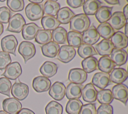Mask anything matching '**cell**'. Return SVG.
Listing matches in <instances>:
<instances>
[{
  "label": "cell",
  "instance_id": "6da1fadb",
  "mask_svg": "<svg viewBox=\"0 0 128 114\" xmlns=\"http://www.w3.org/2000/svg\"><path fill=\"white\" fill-rule=\"evenodd\" d=\"M90 21L88 16L84 14L75 15L70 22V31L82 33L86 30L90 26Z\"/></svg>",
  "mask_w": 128,
  "mask_h": 114
},
{
  "label": "cell",
  "instance_id": "7a4b0ae2",
  "mask_svg": "<svg viewBox=\"0 0 128 114\" xmlns=\"http://www.w3.org/2000/svg\"><path fill=\"white\" fill-rule=\"evenodd\" d=\"M25 14L28 19L30 21L38 20L43 17V5L30 3L26 7Z\"/></svg>",
  "mask_w": 128,
  "mask_h": 114
},
{
  "label": "cell",
  "instance_id": "3957f363",
  "mask_svg": "<svg viewBox=\"0 0 128 114\" xmlns=\"http://www.w3.org/2000/svg\"><path fill=\"white\" fill-rule=\"evenodd\" d=\"M26 25V21L23 16L20 14H16L11 17L8 21V25L6 31L19 33Z\"/></svg>",
  "mask_w": 128,
  "mask_h": 114
},
{
  "label": "cell",
  "instance_id": "277c9868",
  "mask_svg": "<svg viewBox=\"0 0 128 114\" xmlns=\"http://www.w3.org/2000/svg\"><path fill=\"white\" fill-rule=\"evenodd\" d=\"M18 52L23 57L24 63L33 57L36 52V47L33 43L28 41H22L18 48Z\"/></svg>",
  "mask_w": 128,
  "mask_h": 114
},
{
  "label": "cell",
  "instance_id": "5b68a950",
  "mask_svg": "<svg viewBox=\"0 0 128 114\" xmlns=\"http://www.w3.org/2000/svg\"><path fill=\"white\" fill-rule=\"evenodd\" d=\"M18 44L17 39L14 35H7L1 40V48L2 51L8 54H12L16 56V49Z\"/></svg>",
  "mask_w": 128,
  "mask_h": 114
},
{
  "label": "cell",
  "instance_id": "8992f818",
  "mask_svg": "<svg viewBox=\"0 0 128 114\" xmlns=\"http://www.w3.org/2000/svg\"><path fill=\"white\" fill-rule=\"evenodd\" d=\"M29 93L28 86L21 82H16L12 86L11 93L14 98L18 100L26 98Z\"/></svg>",
  "mask_w": 128,
  "mask_h": 114
},
{
  "label": "cell",
  "instance_id": "52a82bcc",
  "mask_svg": "<svg viewBox=\"0 0 128 114\" xmlns=\"http://www.w3.org/2000/svg\"><path fill=\"white\" fill-rule=\"evenodd\" d=\"M76 51L74 48L68 45L62 46L57 55V59L60 61L67 63L72 61L75 57Z\"/></svg>",
  "mask_w": 128,
  "mask_h": 114
},
{
  "label": "cell",
  "instance_id": "ba28073f",
  "mask_svg": "<svg viewBox=\"0 0 128 114\" xmlns=\"http://www.w3.org/2000/svg\"><path fill=\"white\" fill-rule=\"evenodd\" d=\"M4 111L9 114H17L22 109L20 102L14 97L4 99L2 103Z\"/></svg>",
  "mask_w": 128,
  "mask_h": 114
},
{
  "label": "cell",
  "instance_id": "9c48e42d",
  "mask_svg": "<svg viewBox=\"0 0 128 114\" xmlns=\"http://www.w3.org/2000/svg\"><path fill=\"white\" fill-rule=\"evenodd\" d=\"M22 73V69L20 64L18 62L10 63L6 68L2 76H4L8 79L16 80Z\"/></svg>",
  "mask_w": 128,
  "mask_h": 114
},
{
  "label": "cell",
  "instance_id": "30bf717a",
  "mask_svg": "<svg viewBox=\"0 0 128 114\" xmlns=\"http://www.w3.org/2000/svg\"><path fill=\"white\" fill-rule=\"evenodd\" d=\"M114 98L118 100L125 105L128 99V88L124 84H118L114 85L112 91Z\"/></svg>",
  "mask_w": 128,
  "mask_h": 114
},
{
  "label": "cell",
  "instance_id": "8fae6325",
  "mask_svg": "<svg viewBox=\"0 0 128 114\" xmlns=\"http://www.w3.org/2000/svg\"><path fill=\"white\" fill-rule=\"evenodd\" d=\"M92 83L100 89H104L111 84L110 74L102 72L95 73L92 78Z\"/></svg>",
  "mask_w": 128,
  "mask_h": 114
},
{
  "label": "cell",
  "instance_id": "7c38bea8",
  "mask_svg": "<svg viewBox=\"0 0 128 114\" xmlns=\"http://www.w3.org/2000/svg\"><path fill=\"white\" fill-rule=\"evenodd\" d=\"M32 86L34 89L38 92H45L50 89L51 82L48 78L44 76H39L33 79Z\"/></svg>",
  "mask_w": 128,
  "mask_h": 114
},
{
  "label": "cell",
  "instance_id": "4fadbf2b",
  "mask_svg": "<svg viewBox=\"0 0 128 114\" xmlns=\"http://www.w3.org/2000/svg\"><path fill=\"white\" fill-rule=\"evenodd\" d=\"M100 35L96 27L92 25L82 33V42L86 44L92 45L96 43L100 39Z\"/></svg>",
  "mask_w": 128,
  "mask_h": 114
},
{
  "label": "cell",
  "instance_id": "5bb4252c",
  "mask_svg": "<svg viewBox=\"0 0 128 114\" xmlns=\"http://www.w3.org/2000/svg\"><path fill=\"white\" fill-rule=\"evenodd\" d=\"M66 88L63 83L56 81L50 86L48 94L53 99L60 101L62 100L65 96Z\"/></svg>",
  "mask_w": 128,
  "mask_h": 114
},
{
  "label": "cell",
  "instance_id": "9a60e30c",
  "mask_svg": "<svg viewBox=\"0 0 128 114\" xmlns=\"http://www.w3.org/2000/svg\"><path fill=\"white\" fill-rule=\"evenodd\" d=\"M88 77L87 73L82 69L72 68L68 73V80L72 83L80 84L84 83Z\"/></svg>",
  "mask_w": 128,
  "mask_h": 114
},
{
  "label": "cell",
  "instance_id": "2e32d148",
  "mask_svg": "<svg viewBox=\"0 0 128 114\" xmlns=\"http://www.w3.org/2000/svg\"><path fill=\"white\" fill-rule=\"evenodd\" d=\"M108 23L114 30H119L124 26L127 23L122 12H114L108 20Z\"/></svg>",
  "mask_w": 128,
  "mask_h": 114
},
{
  "label": "cell",
  "instance_id": "e0dca14e",
  "mask_svg": "<svg viewBox=\"0 0 128 114\" xmlns=\"http://www.w3.org/2000/svg\"><path fill=\"white\" fill-rule=\"evenodd\" d=\"M84 85L80 84L70 83L66 88L65 95L68 99H78L82 96Z\"/></svg>",
  "mask_w": 128,
  "mask_h": 114
},
{
  "label": "cell",
  "instance_id": "ac0fdd59",
  "mask_svg": "<svg viewBox=\"0 0 128 114\" xmlns=\"http://www.w3.org/2000/svg\"><path fill=\"white\" fill-rule=\"evenodd\" d=\"M98 91L92 83L86 84L82 90V95L84 101L92 103L96 101Z\"/></svg>",
  "mask_w": 128,
  "mask_h": 114
},
{
  "label": "cell",
  "instance_id": "d6986e66",
  "mask_svg": "<svg viewBox=\"0 0 128 114\" xmlns=\"http://www.w3.org/2000/svg\"><path fill=\"white\" fill-rule=\"evenodd\" d=\"M94 48L100 55L109 56L114 48L110 40L102 39L95 45Z\"/></svg>",
  "mask_w": 128,
  "mask_h": 114
},
{
  "label": "cell",
  "instance_id": "ffe728a7",
  "mask_svg": "<svg viewBox=\"0 0 128 114\" xmlns=\"http://www.w3.org/2000/svg\"><path fill=\"white\" fill-rule=\"evenodd\" d=\"M42 28L38 27L34 23L26 24L22 31V38L26 40H32L35 38L38 32Z\"/></svg>",
  "mask_w": 128,
  "mask_h": 114
},
{
  "label": "cell",
  "instance_id": "44dd1931",
  "mask_svg": "<svg viewBox=\"0 0 128 114\" xmlns=\"http://www.w3.org/2000/svg\"><path fill=\"white\" fill-rule=\"evenodd\" d=\"M110 39L115 48L122 49L128 46V38L122 32H115Z\"/></svg>",
  "mask_w": 128,
  "mask_h": 114
},
{
  "label": "cell",
  "instance_id": "7402d4cb",
  "mask_svg": "<svg viewBox=\"0 0 128 114\" xmlns=\"http://www.w3.org/2000/svg\"><path fill=\"white\" fill-rule=\"evenodd\" d=\"M110 58L116 66H120L124 64L127 61V52L124 49L114 48L110 54Z\"/></svg>",
  "mask_w": 128,
  "mask_h": 114
},
{
  "label": "cell",
  "instance_id": "603a6c76",
  "mask_svg": "<svg viewBox=\"0 0 128 114\" xmlns=\"http://www.w3.org/2000/svg\"><path fill=\"white\" fill-rule=\"evenodd\" d=\"M128 77L126 70L122 68H114L110 75L111 82L116 84H121L125 81Z\"/></svg>",
  "mask_w": 128,
  "mask_h": 114
},
{
  "label": "cell",
  "instance_id": "cb8c5ba5",
  "mask_svg": "<svg viewBox=\"0 0 128 114\" xmlns=\"http://www.w3.org/2000/svg\"><path fill=\"white\" fill-rule=\"evenodd\" d=\"M116 66L109 56H103L98 61V69L102 72L109 74Z\"/></svg>",
  "mask_w": 128,
  "mask_h": 114
},
{
  "label": "cell",
  "instance_id": "d4e9b609",
  "mask_svg": "<svg viewBox=\"0 0 128 114\" xmlns=\"http://www.w3.org/2000/svg\"><path fill=\"white\" fill-rule=\"evenodd\" d=\"M60 48L58 44L50 41L46 44L43 45L41 47V49L44 56L49 58H54L58 55Z\"/></svg>",
  "mask_w": 128,
  "mask_h": 114
},
{
  "label": "cell",
  "instance_id": "484cf974",
  "mask_svg": "<svg viewBox=\"0 0 128 114\" xmlns=\"http://www.w3.org/2000/svg\"><path fill=\"white\" fill-rule=\"evenodd\" d=\"M58 65L51 61L44 62L40 68V73L44 77L50 78L56 74L58 71Z\"/></svg>",
  "mask_w": 128,
  "mask_h": 114
},
{
  "label": "cell",
  "instance_id": "4316f807",
  "mask_svg": "<svg viewBox=\"0 0 128 114\" xmlns=\"http://www.w3.org/2000/svg\"><path fill=\"white\" fill-rule=\"evenodd\" d=\"M56 16V19L60 24H67L70 22L75 14L68 7H64L59 10Z\"/></svg>",
  "mask_w": 128,
  "mask_h": 114
},
{
  "label": "cell",
  "instance_id": "83f0119b",
  "mask_svg": "<svg viewBox=\"0 0 128 114\" xmlns=\"http://www.w3.org/2000/svg\"><path fill=\"white\" fill-rule=\"evenodd\" d=\"M102 3L98 0H87L83 5V10L86 15H94Z\"/></svg>",
  "mask_w": 128,
  "mask_h": 114
},
{
  "label": "cell",
  "instance_id": "f1b7e54d",
  "mask_svg": "<svg viewBox=\"0 0 128 114\" xmlns=\"http://www.w3.org/2000/svg\"><path fill=\"white\" fill-rule=\"evenodd\" d=\"M60 6L56 1H46L43 7L44 14L46 16L54 17L60 9Z\"/></svg>",
  "mask_w": 128,
  "mask_h": 114
},
{
  "label": "cell",
  "instance_id": "f546056e",
  "mask_svg": "<svg viewBox=\"0 0 128 114\" xmlns=\"http://www.w3.org/2000/svg\"><path fill=\"white\" fill-rule=\"evenodd\" d=\"M67 31L62 27H58L53 30L52 37L53 42L60 44H64L67 42Z\"/></svg>",
  "mask_w": 128,
  "mask_h": 114
},
{
  "label": "cell",
  "instance_id": "4dcf8cb0",
  "mask_svg": "<svg viewBox=\"0 0 128 114\" xmlns=\"http://www.w3.org/2000/svg\"><path fill=\"white\" fill-rule=\"evenodd\" d=\"M112 7L108 6L100 7L95 14V17L98 22L101 23L106 22L112 16Z\"/></svg>",
  "mask_w": 128,
  "mask_h": 114
},
{
  "label": "cell",
  "instance_id": "1f68e13d",
  "mask_svg": "<svg viewBox=\"0 0 128 114\" xmlns=\"http://www.w3.org/2000/svg\"><path fill=\"white\" fill-rule=\"evenodd\" d=\"M96 30L100 36L106 40H109L115 33V30L108 22L100 24L98 26Z\"/></svg>",
  "mask_w": 128,
  "mask_h": 114
},
{
  "label": "cell",
  "instance_id": "d6a6232c",
  "mask_svg": "<svg viewBox=\"0 0 128 114\" xmlns=\"http://www.w3.org/2000/svg\"><path fill=\"white\" fill-rule=\"evenodd\" d=\"M41 24L44 30L53 31L59 27L60 23L54 17L46 16L41 19Z\"/></svg>",
  "mask_w": 128,
  "mask_h": 114
},
{
  "label": "cell",
  "instance_id": "836d02e7",
  "mask_svg": "<svg viewBox=\"0 0 128 114\" xmlns=\"http://www.w3.org/2000/svg\"><path fill=\"white\" fill-rule=\"evenodd\" d=\"M67 42L68 45L74 48H78L83 43L81 33L70 31L67 34Z\"/></svg>",
  "mask_w": 128,
  "mask_h": 114
},
{
  "label": "cell",
  "instance_id": "e575fe53",
  "mask_svg": "<svg viewBox=\"0 0 128 114\" xmlns=\"http://www.w3.org/2000/svg\"><path fill=\"white\" fill-rule=\"evenodd\" d=\"M96 99L102 104H110L114 99L112 91L109 89H104L98 91Z\"/></svg>",
  "mask_w": 128,
  "mask_h": 114
},
{
  "label": "cell",
  "instance_id": "d590c367",
  "mask_svg": "<svg viewBox=\"0 0 128 114\" xmlns=\"http://www.w3.org/2000/svg\"><path fill=\"white\" fill-rule=\"evenodd\" d=\"M98 64V59L93 56L84 59L82 61L83 70L86 73H90L97 69Z\"/></svg>",
  "mask_w": 128,
  "mask_h": 114
},
{
  "label": "cell",
  "instance_id": "8d00e7d4",
  "mask_svg": "<svg viewBox=\"0 0 128 114\" xmlns=\"http://www.w3.org/2000/svg\"><path fill=\"white\" fill-rule=\"evenodd\" d=\"M78 55L83 59H86L93 55H98L92 45L85 43L82 44L78 48Z\"/></svg>",
  "mask_w": 128,
  "mask_h": 114
},
{
  "label": "cell",
  "instance_id": "74e56055",
  "mask_svg": "<svg viewBox=\"0 0 128 114\" xmlns=\"http://www.w3.org/2000/svg\"><path fill=\"white\" fill-rule=\"evenodd\" d=\"M82 105V102L78 99H70L66 104V111L68 114H79Z\"/></svg>",
  "mask_w": 128,
  "mask_h": 114
},
{
  "label": "cell",
  "instance_id": "f35d334b",
  "mask_svg": "<svg viewBox=\"0 0 128 114\" xmlns=\"http://www.w3.org/2000/svg\"><path fill=\"white\" fill-rule=\"evenodd\" d=\"M52 33L50 31L44 29L40 30L36 37L35 41L39 44L44 45L52 41Z\"/></svg>",
  "mask_w": 128,
  "mask_h": 114
},
{
  "label": "cell",
  "instance_id": "ab89813d",
  "mask_svg": "<svg viewBox=\"0 0 128 114\" xmlns=\"http://www.w3.org/2000/svg\"><path fill=\"white\" fill-rule=\"evenodd\" d=\"M46 114H62L63 108L62 105L56 101H50L45 108Z\"/></svg>",
  "mask_w": 128,
  "mask_h": 114
},
{
  "label": "cell",
  "instance_id": "60d3db41",
  "mask_svg": "<svg viewBox=\"0 0 128 114\" xmlns=\"http://www.w3.org/2000/svg\"><path fill=\"white\" fill-rule=\"evenodd\" d=\"M12 87L10 81L6 77H2L0 78V93L10 96V90Z\"/></svg>",
  "mask_w": 128,
  "mask_h": 114
},
{
  "label": "cell",
  "instance_id": "b9f144b4",
  "mask_svg": "<svg viewBox=\"0 0 128 114\" xmlns=\"http://www.w3.org/2000/svg\"><path fill=\"white\" fill-rule=\"evenodd\" d=\"M6 5L12 12H20L23 10L24 3L23 0H8Z\"/></svg>",
  "mask_w": 128,
  "mask_h": 114
},
{
  "label": "cell",
  "instance_id": "7bdbcfd3",
  "mask_svg": "<svg viewBox=\"0 0 128 114\" xmlns=\"http://www.w3.org/2000/svg\"><path fill=\"white\" fill-rule=\"evenodd\" d=\"M12 62L10 55L4 51H0V70L3 71Z\"/></svg>",
  "mask_w": 128,
  "mask_h": 114
},
{
  "label": "cell",
  "instance_id": "ee69618b",
  "mask_svg": "<svg viewBox=\"0 0 128 114\" xmlns=\"http://www.w3.org/2000/svg\"><path fill=\"white\" fill-rule=\"evenodd\" d=\"M12 13L10 10L6 7L0 8V23L6 24L8 23L10 19L11 18Z\"/></svg>",
  "mask_w": 128,
  "mask_h": 114
},
{
  "label": "cell",
  "instance_id": "f6af8a7d",
  "mask_svg": "<svg viewBox=\"0 0 128 114\" xmlns=\"http://www.w3.org/2000/svg\"><path fill=\"white\" fill-rule=\"evenodd\" d=\"M96 109L95 103H88L82 105L79 114H96Z\"/></svg>",
  "mask_w": 128,
  "mask_h": 114
},
{
  "label": "cell",
  "instance_id": "bcb514c9",
  "mask_svg": "<svg viewBox=\"0 0 128 114\" xmlns=\"http://www.w3.org/2000/svg\"><path fill=\"white\" fill-rule=\"evenodd\" d=\"M113 107L110 104H101L96 110V114H113Z\"/></svg>",
  "mask_w": 128,
  "mask_h": 114
},
{
  "label": "cell",
  "instance_id": "7dc6e473",
  "mask_svg": "<svg viewBox=\"0 0 128 114\" xmlns=\"http://www.w3.org/2000/svg\"><path fill=\"white\" fill-rule=\"evenodd\" d=\"M85 2L84 0H67V4L72 8L76 9L83 6Z\"/></svg>",
  "mask_w": 128,
  "mask_h": 114
},
{
  "label": "cell",
  "instance_id": "c3c4849f",
  "mask_svg": "<svg viewBox=\"0 0 128 114\" xmlns=\"http://www.w3.org/2000/svg\"><path fill=\"white\" fill-rule=\"evenodd\" d=\"M17 114H35L34 112L30 110V109L27 108H23L20 109V110Z\"/></svg>",
  "mask_w": 128,
  "mask_h": 114
},
{
  "label": "cell",
  "instance_id": "681fc988",
  "mask_svg": "<svg viewBox=\"0 0 128 114\" xmlns=\"http://www.w3.org/2000/svg\"><path fill=\"white\" fill-rule=\"evenodd\" d=\"M122 14H124L126 19L127 20L128 19V4H126L123 8Z\"/></svg>",
  "mask_w": 128,
  "mask_h": 114
},
{
  "label": "cell",
  "instance_id": "f907efd6",
  "mask_svg": "<svg viewBox=\"0 0 128 114\" xmlns=\"http://www.w3.org/2000/svg\"><path fill=\"white\" fill-rule=\"evenodd\" d=\"M106 2L108 4L111 5H120V1L118 0H105Z\"/></svg>",
  "mask_w": 128,
  "mask_h": 114
},
{
  "label": "cell",
  "instance_id": "816d5d0a",
  "mask_svg": "<svg viewBox=\"0 0 128 114\" xmlns=\"http://www.w3.org/2000/svg\"><path fill=\"white\" fill-rule=\"evenodd\" d=\"M29 2H31V3L34 4H40L43 2V1L42 0H29Z\"/></svg>",
  "mask_w": 128,
  "mask_h": 114
},
{
  "label": "cell",
  "instance_id": "f5cc1de1",
  "mask_svg": "<svg viewBox=\"0 0 128 114\" xmlns=\"http://www.w3.org/2000/svg\"><path fill=\"white\" fill-rule=\"evenodd\" d=\"M124 35L128 37V22L126 24V25H124Z\"/></svg>",
  "mask_w": 128,
  "mask_h": 114
},
{
  "label": "cell",
  "instance_id": "db71d44e",
  "mask_svg": "<svg viewBox=\"0 0 128 114\" xmlns=\"http://www.w3.org/2000/svg\"><path fill=\"white\" fill-rule=\"evenodd\" d=\"M4 31V26L2 24L0 23V36L2 34Z\"/></svg>",
  "mask_w": 128,
  "mask_h": 114
},
{
  "label": "cell",
  "instance_id": "11a10c76",
  "mask_svg": "<svg viewBox=\"0 0 128 114\" xmlns=\"http://www.w3.org/2000/svg\"><path fill=\"white\" fill-rule=\"evenodd\" d=\"M0 114H8V113L5 111H4V110H0Z\"/></svg>",
  "mask_w": 128,
  "mask_h": 114
},
{
  "label": "cell",
  "instance_id": "9f6ffc18",
  "mask_svg": "<svg viewBox=\"0 0 128 114\" xmlns=\"http://www.w3.org/2000/svg\"><path fill=\"white\" fill-rule=\"evenodd\" d=\"M0 2H4V1H0Z\"/></svg>",
  "mask_w": 128,
  "mask_h": 114
}]
</instances>
